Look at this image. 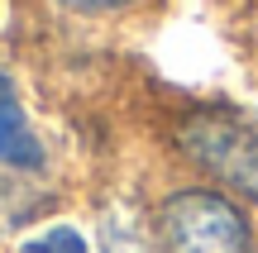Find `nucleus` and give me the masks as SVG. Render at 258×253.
<instances>
[{
  "label": "nucleus",
  "instance_id": "1",
  "mask_svg": "<svg viewBox=\"0 0 258 253\" xmlns=\"http://www.w3.org/2000/svg\"><path fill=\"white\" fill-rule=\"evenodd\" d=\"M172 148L211 187L258 210V110L234 101H201L172 124Z\"/></svg>",
  "mask_w": 258,
  "mask_h": 253
},
{
  "label": "nucleus",
  "instance_id": "2",
  "mask_svg": "<svg viewBox=\"0 0 258 253\" xmlns=\"http://www.w3.org/2000/svg\"><path fill=\"white\" fill-rule=\"evenodd\" d=\"M158 253H258V220L239 196L186 182L172 187L148 215Z\"/></svg>",
  "mask_w": 258,
  "mask_h": 253
},
{
  "label": "nucleus",
  "instance_id": "3",
  "mask_svg": "<svg viewBox=\"0 0 258 253\" xmlns=\"http://www.w3.org/2000/svg\"><path fill=\"white\" fill-rule=\"evenodd\" d=\"M48 148L43 139L34 134L24 105H19V91L5 72H0V167L10 172H43Z\"/></svg>",
  "mask_w": 258,
  "mask_h": 253
},
{
  "label": "nucleus",
  "instance_id": "4",
  "mask_svg": "<svg viewBox=\"0 0 258 253\" xmlns=\"http://www.w3.org/2000/svg\"><path fill=\"white\" fill-rule=\"evenodd\" d=\"M101 253H158L153 229L129 210H110L101 220Z\"/></svg>",
  "mask_w": 258,
  "mask_h": 253
},
{
  "label": "nucleus",
  "instance_id": "5",
  "mask_svg": "<svg viewBox=\"0 0 258 253\" xmlns=\"http://www.w3.org/2000/svg\"><path fill=\"white\" fill-rule=\"evenodd\" d=\"M19 253H91V248H86L82 229H72V225H53V229H43V234L24 239V244H19Z\"/></svg>",
  "mask_w": 258,
  "mask_h": 253
},
{
  "label": "nucleus",
  "instance_id": "6",
  "mask_svg": "<svg viewBox=\"0 0 258 253\" xmlns=\"http://www.w3.org/2000/svg\"><path fill=\"white\" fill-rule=\"evenodd\" d=\"M48 5L67 10V15L105 19V15H124V10H139V5H148V0H48Z\"/></svg>",
  "mask_w": 258,
  "mask_h": 253
}]
</instances>
